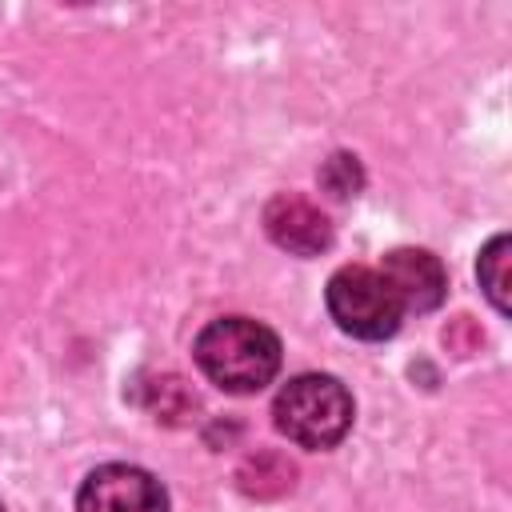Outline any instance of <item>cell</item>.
Listing matches in <instances>:
<instances>
[{"instance_id": "cell-6", "label": "cell", "mask_w": 512, "mask_h": 512, "mask_svg": "<svg viewBox=\"0 0 512 512\" xmlns=\"http://www.w3.org/2000/svg\"><path fill=\"white\" fill-rule=\"evenodd\" d=\"M264 224H268V236L296 256H316L332 244L328 216L300 196H276L264 212Z\"/></svg>"}, {"instance_id": "cell-9", "label": "cell", "mask_w": 512, "mask_h": 512, "mask_svg": "<svg viewBox=\"0 0 512 512\" xmlns=\"http://www.w3.org/2000/svg\"><path fill=\"white\" fill-rule=\"evenodd\" d=\"M0 512H4V508H0Z\"/></svg>"}, {"instance_id": "cell-5", "label": "cell", "mask_w": 512, "mask_h": 512, "mask_svg": "<svg viewBox=\"0 0 512 512\" xmlns=\"http://www.w3.org/2000/svg\"><path fill=\"white\" fill-rule=\"evenodd\" d=\"M376 272L392 288L400 312H432L448 292L444 264L424 248H396L384 256V264Z\"/></svg>"}, {"instance_id": "cell-7", "label": "cell", "mask_w": 512, "mask_h": 512, "mask_svg": "<svg viewBox=\"0 0 512 512\" xmlns=\"http://www.w3.org/2000/svg\"><path fill=\"white\" fill-rule=\"evenodd\" d=\"M512 240L508 236H492L488 240V248L480 252V264H476V272H480V288L488 292V300L496 304V312H508L512 308V300H508V292H512Z\"/></svg>"}, {"instance_id": "cell-3", "label": "cell", "mask_w": 512, "mask_h": 512, "mask_svg": "<svg viewBox=\"0 0 512 512\" xmlns=\"http://www.w3.org/2000/svg\"><path fill=\"white\" fill-rule=\"evenodd\" d=\"M324 300H328L336 328L356 336V340H384L400 328V316H404L392 288L384 284V276L376 268H364V264L336 268Z\"/></svg>"}, {"instance_id": "cell-4", "label": "cell", "mask_w": 512, "mask_h": 512, "mask_svg": "<svg viewBox=\"0 0 512 512\" xmlns=\"http://www.w3.org/2000/svg\"><path fill=\"white\" fill-rule=\"evenodd\" d=\"M76 512H168V492L136 464H100L84 476Z\"/></svg>"}, {"instance_id": "cell-1", "label": "cell", "mask_w": 512, "mask_h": 512, "mask_svg": "<svg viewBox=\"0 0 512 512\" xmlns=\"http://www.w3.org/2000/svg\"><path fill=\"white\" fill-rule=\"evenodd\" d=\"M200 372L224 392H260L280 372V336L248 316H220L196 336Z\"/></svg>"}, {"instance_id": "cell-8", "label": "cell", "mask_w": 512, "mask_h": 512, "mask_svg": "<svg viewBox=\"0 0 512 512\" xmlns=\"http://www.w3.org/2000/svg\"><path fill=\"white\" fill-rule=\"evenodd\" d=\"M320 184L332 192V196H348L360 188V168H356V156H332L320 172Z\"/></svg>"}, {"instance_id": "cell-2", "label": "cell", "mask_w": 512, "mask_h": 512, "mask_svg": "<svg viewBox=\"0 0 512 512\" xmlns=\"http://www.w3.org/2000/svg\"><path fill=\"white\" fill-rule=\"evenodd\" d=\"M276 428L300 448H332L352 428V396L336 376H292L272 404Z\"/></svg>"}]
</instances>
